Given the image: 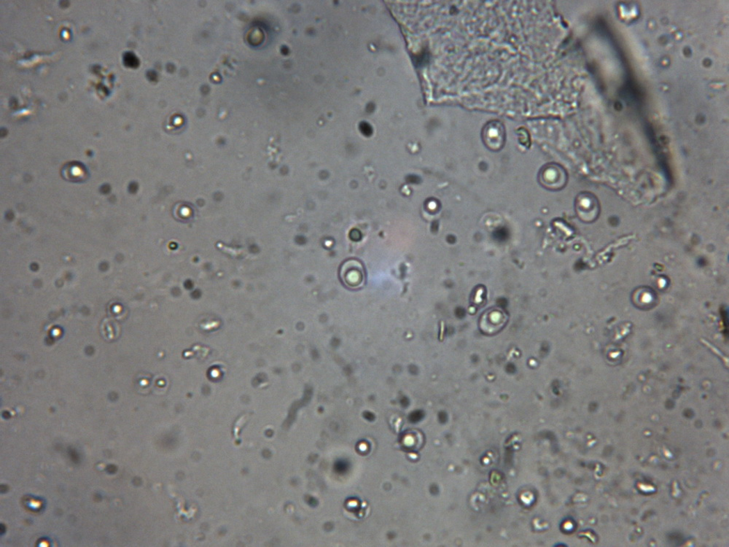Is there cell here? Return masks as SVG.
<instances>
[{
    "mask_svg": "<svg viewBox=\"0 0 729 547\" xmlns=\"http://www.w3.org/2000/svg\"><path fill=\"white\" fill-rule=\"evenodd\" d=\"M539 182L546 189L559 191L567 184L568 175L565 170L556 164H548L539 173Z\"/></svg>",
    "mask_w": 729,
    "mask_h": 547,
    "instance_id": "6da1fadb",
    "label": "cell"
},
{
    "mask_svg": "<svg viewBox=\"0 0 729 547\" xmlns=\"http://www.w3.org/2000/svg\"><path fill=\"white\" fill-rule=\"evenodd\" d=\"M575 209L579 218L585 223L597 220L600 214V205L597 197L591 193H581L576 197Z\"/></svg>",
    "mask_w": 729,
    "mask_h": 547,
    "instance_id": "7a4b0ae2",
    "label": "cell"
},
{
    "mask_svg": "<svg viewBox=\"0 0 729 547\" xmlns=\"http://www.w3.org/2000/svg\"><path fill=\"white\" fill-rule=\"evenodd\" d=\"M339 276L343 284L351 290H358L364 283L363 265L357 260H349L342 264Z\"/></svg>",
    "mask_w": 729,
    "mask_h": 547,
    "instance_id": "3957f363",
    "label": "cell"
},
{
    "mask_svg": "<svg viewBox=\"0 0 729 547\" xmlns=\"http://www.w3.org/2000/svg\"><path fill=\"white\" fill-rule=\"evenodd\" d=\"M483 142L492 151L502 149L506 143V129L499 120L490 121L486 125L481 132Z\"/></svg>",
    "mask_w": 729,
    "mask_h": 547,
    "instance_id": "277c9868",
    "label": "cell"
},
{
    "mask_svg": "<svg viewBox=\"0 0 729 547\" xmlns=\"http://www.w3.org/2000/svg\"><path fill=\"white\" fill-rule=\"evenodd\" d=\"M63 175L68 181L77 182L86 180L88 177V173L82 164L72 162L65 166Z\"/></svg>",
    "mask_w": 729,
    "mask_h": 547,
    "instance_id": "5b68a950",
    "label": "cell"
}]
</instances>
